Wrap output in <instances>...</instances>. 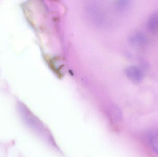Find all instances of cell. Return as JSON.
Returning a JSON list of instances; mask_svg holds the SVG:
<instances>
[{
    "label": "cell",
    "instance_id": "obj_1",
    "mask_svg": "<svg viewBox=\"0 0 158 157\" xmlns=\"http://www.w3.org/2000/svg\"><path fill=\"white\" fill-rule=\"evenodd\" d=\"M125 73L127 77L132 82L139 83L142 82L144 77V72L138 66L131 65L125 69Z\"/></svg>",
    "mask_w": 158,
    "mask_h": 157
},
{
    "label": "cell",
    "instance_id": "obj_2",
    "mask_svg": "<svg viewBox=\"0 0 158 157\" xmlns=\"http://www.w3.org/2000/svg\"><path fill=\"white\" fill-rule=\"evenodd\" d=\"M129 41L131 45L135 47L141 48L146 45L148 40L146 36L139 31L134 32L129 37Z\"/></svg>",
    "mask_w": 158,
    "mask_h": 157
},
{
    "label": "cell",
    "instance_id": "obj_3",
    "mask_svg": "<svg viewBox=\"0 0 158 157\" xmlns=\"http://www.w3.org/2000/svg\"><path fill=\"white\" fill-rule=\"evenodd\" d=\"M148 29L153 33L158 32V12L151 14L148 20Z\"/></svg>",
    "mask_w": 158,
    "mask_h": 157
},
{
    "label": "cell",
    "instance_id": "obj_4",
    "mask_svg": "<svg viewBox=\"0 0 158 157\" xmlns=\"http://www.w3.org/2000/svg\"><path fill=\"white\" fill-rule=\"evenodd\" d=\"M150 144L153 150L158 154V134H155L151 137Z\"/></svg>",
    "mask_w": 158,
    "mask_h": 157
}]
</instances>
